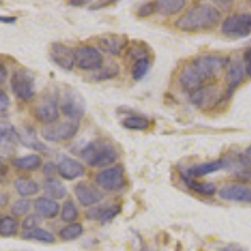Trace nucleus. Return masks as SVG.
<instances>
[{"mask_svg":"<svg viewBox=\"0 0 251 251\" xmlns=\"http://www.w3.org/2000/svg\"><path fill=\"white\" fill-rule=\"evenodd\" d=\"M221 12L214 5L200 4L192 6L190 10L176 20L175 26L181 31H202L211 29L220 22Z\"/></svg>","mask_w":251,"mask_h":251,"instance_id":"f257e3e1","label":"nucleus"},{"mask_svg":"<svg viewBox=\"0 0 251 251\" xmlns=\"http://www.w3.org/2000/svg\"><path fill=\"white\" fill-rule=\"evenodd\" d=\"M83 160L92 167H106L117 160V151L109 143L98 142L89 143L82 151Z\"/></svg>","mask_w":251,"mask_h":251,"instance_id":"f03ea898","label":"nucleus"},{"mask_svg":"<svg viewBox=\"0 0 251 251\" xmlns=\"http://www.w3.org/2000/svg\"><path fill=\"white\" fill-rule=\"evenodd\" d=\"M59 106L60 111L66 117L71 118L72 121H77V122L84 116V112H86V102L83 97L77 91L69 87H67L60 94Z\"/></svg>","mask_w":251,"mask_h":251,"instance_id":"7ed1b4c3","label":"nucleus"},{"mask_svg":"<svg viewBox=\"0 0 251 251\" xmlns=\"http://www.w3.org/2000/svg\"><path fill=\"white\" fill-rule=\"evenodd\" d=\"M221 31L227 37L245 38L251 34V14L236 13L228 15L221 25Z\"/></svg>","mask_w":251,"mask_h":251,"instance_id":"20e7f679","label":"nucleus"},{"mask_svg":"<svg viewBox=\"0 0 251 251\" xmlns=\"http://www.w3.org/2000/svg\"><path fill=\"white\" fill-rule=\"evenodd\" d=\"M12 91L19 100L29 102L35 96V82L34 77L28 71L19 69L15 71L12 75Z\"/></svg>","mask_w":251,"mask_h":251,"instance_id":"39448f33","label":"nucleus"},{"mask_svg":"<svg viewBox=\"0 0 251 251\" xmlns=\"http://www.w3.org/2000/svg\"><path fill=\"white\" fill-rule=\"evenodd\" d=\"M194 64L199 69L205 82H208L223 73L224 69L228 66V60L226 58L217 57V55H202L194 60Z\"/></svg>","mask_w":251,"mask_h":251,"instance_id":"423d86ee","label":"nucleus"},{"mask_svg":"<svg viewBox=\"0 0 251 251\" xmlns=\"http://www.w3.org/2000/svg\"><path fill=\"white\" fill-rule=\"evenodd\" d=\"M96 181H97V185L106 191L114 192L122 190L126 185L125 167L122 165H117L103 170L97 175Z\"/></svg>","mask_w":251,"mask_h":251,"instance_id":"0eeeda50","label":"nucleus"},{"mask_svg":"<svg viewBox=\"0 0 251 251\" xmlns=\"http://www.w3.org/2000/svg\"><path fill=\"white\" fill-rule=\"evenodd\" d=\"M79 131V123L77 121H68L58 126H48L42 131V136L48 142H62L75 137Z\"/></svg>","mask_w":251,"mask_h":251,"instance_id":"6e6552de","label":"nucleus"},{"mask_svg":"<svg viewBox=\"0 0 251 251\" xmlns=\"http://www.w3.org/2000/svg\"><path fill=\"white\" fill-rule=\"evenodd\" d=\"M75 60L79 69L83 71H98L103 67V55L98 49L83 46L75 49Z\"/></svg>","mask_w":251,"mask_h":251,"instance_id":"1a4fd4ad","label":"nucleus"},{"mask_svg":"<svg viewBox=\"0 0 251 251\" xmlns=\"http://www.w3.org/2000/svg\"><path fill=\"white\" fill-rule=\"evenodd\" d=\"M224 100H225V96L220 93L219 89L214 84L201 87L200 89H197L191 94V102L196 107L202 109L212 108Z\"/></svg>","mask_w":251,"mask_h":251,"instance_id":"9d476101","label":"nucleus"},{"mask_svg":"<svg viewBox=\"0 0 251 251\" xmlns=\"http://www.w3.org/2000/svg\"><path fill=\"white\" fill-rule=\"evenodd\" d=\"M205 83V79L200 75V72L196 68L194 62L186 64L178 75V84L181 88L186 92H190L191 94L203 87Z\"/></svg>","mask_w":251,"mask_h":251,"instance_id":"9b49d317","label":"nucleus"},{"mask_svg":"<svg viewBox=\"0 0 251 251\" xmlns=\"http://www.w3.org/2000/svg\"><path fill=\"white\" fill-rule=\"evenodd\" d=\"M50 58L59 68L64 69V71H72L73 67L77 64L75 50L62 43L51 44Z\"/></svg>","mask_w":251,"mask_h":251,"instance_id":"f8f14e48","label":"nucleus"},{"mask_svg":"<svg viewBox=\"0 0 251 251\" xmlns=\"http://www.w3.org/2000/svg\"><path fill=\"white\" fill-rule=\"evenodd\" d=\"M219 196L225 201L251 203V188L244 185H227L220 190Z\"/></svg>","mask_w":251,"mask_h":251,"instance_id":"ddd939ff","label":"nucleus"},{"mask_svg":"<svg viewBox=\"0 0 251 251\" xmlns=\"http://www.w3.org/2000/svg\"><path fill=\"white\" fill-rule=\"evenodd\" d=\"M34 116L43 125H53L59 118V108L57 102L51 100H46L37 104L34 108Z\"/></svg>","mask_w":251,"mask_h":251,"instance_id":"4468645a","label":"nucleus"},{"mask_svg":"<svg viewBox=\"0 0 251 251\" xmlns=\"http://www.w3.org/2000/svg\"><path fill=\"white\" fill-rule=\"evenodd\" d=\"M75 194L80 205L87 206V207L96 205L104 199L102 191L93 186L87 185V183H78L75 188Z\"/></svg>","mask_w":251,"mask_h":251,"instance_id":"2eb2a0df","label":"nucleus"},{"mask_svg":"<svg viewBox=\"0 0 251 251\" xmlns=\"http://www.w3.org/2000/svg\"><path fill=\"white\" fill-rule=\"evenodd\" d=\"M127 44H128V39H127L126 35H103V37H100L98 39V47L103 51L109 53L112 55H120Z\"/></svg>","mask_w":251,"mask_h":251,"instance_id":"dca6fc26","label":"nucleus"},{"mask_svg":"<svg viewBox=\"0 0 251 251\" xmlns=\"http://www.w3.org/2000/svg\"><path fill=\"white\" fill-rule=\"evenodd\" d=\"M245 67L244 63L241 62H232L228 64L227 69V89H226L225 97L230 98L234 94L235 89L243 83L244 78H245Z\"/></svg>","mask_w":251,"mask_h":251,"instance_id":"f3484780","label":"nucleus"},{"mask_svg":"<svg viewBox=\"0 0 251 251\" xmlns=\"http://www.w3.org/2000/svg\"><path fill=\"white\" fill-rule=\"evenodd\" d=\"M226 167V161L217 160L212 161V162L200 163V165H195L185 172L182 178H191V180H196L200 177L206 176V175L214 174V172L220 171Z\"/></svg>","mask_w":251,"mask_h":251,"instance_id":"a211bd4d","label":"nucleus"},{"mask_svg":"<svg viewBox=\"0 0 251 251\" xmlns=\"http://www.w3.org/2000/svg\"><path fill=\"white\" fill-rule=\"evenodd\" d=\"M58 174L66 180H75L84 175V166L75 158L63 157L58 163Z\"/></svg>","mask_w":251,"mask_h":251,"instance_id":"6ab92c4d","label":"nucleus"},{"mask_svg":"<svg viewBox=\"0 0 251 251\" xmlns=\"http://www.w3.org/2000/svg\"><path fill=\"white\" fill-rule=\"evenodd\" d=\"M34 208L37 215L42 219H54L59 214V203L49 197H39L34 201Z\"/></svg>","mask_w":251,"mask_h":251,"instance_id":"aec40b11","label":"nucleus"},{"mask_svg":"<svg viewBox=\"0 0 251 251\" xmlns=\"http://www.w3.org/2000/svg\"><path fill=\"white\" fill-rule=\"evenodd\" d=\"M18 133H19V142L23 143L28 149L35 150V151H46L47 150L46 146L38 140V136L34 129L30 128V127H24Z\"/></svg>","mask_w":251,"mask_h":251,"instance_id":"412c9836","label":"nucleus"},{"mask_svg":"<svg viewBox=\"0 0 251 251\" xmlns=\"http://www.w3.org/2000/svg\"><path fill=\"white\" fill-rule=\"evenodd\" d=\"M44 191L48 195L49 199H53V200H60V199H64L67 196V187L60 182L57 178H48L46 180L43 185Z\"/></svg>","mask_w":251,"mask_h":251,"instance_id":"4be33fe9","label":"nucleus"},{"mask_svg":"<svg viewBox=\"0 0 251 251\" xmlns=\"http://www.w3.org/2000/svg\"><path fill=\"white\" fill-rule=\"evenodd\" d=\"M12 163L15 169L22 171H35L42 166V158L38 154H29V156L14 158Z\"/></svg>","mask_w":251,"mask_h":251,"instance_id":"5701e85b","label":"nucleus"},{"mask_svg":"<svg viewBox=\"0 0 251 251\" xmlns=\"http://www.w3.org/2000/svg\"><path fill=\"white\" fill-rule=\"evenodd\" d=\"M186 5L185 0H161L156 3V12L161 15H174Z\"/></svg>","mask_w":251,"mask_h":251,"instance_id":"b1692460","label":"nucleus"},{"mask_svg":"<svg viewBox=\"0 0 251 251\" xmlns=\"http://www.w3.org/2000/svg\"><path fill=\"white\" fill-rule=\"evenodd\" d=\"M19 142V133L13 125L0 122V143L4 146H15Z\"/></svg>","mask_w":251,"mask_h":251,"instance_id":"393cba45","label":"nucleus"},{"mask_svg":"<svg viewBox=\"0 0 251 251\" xmlns=\"http://www.w3.org/2000/svg\"><path fill=\"white\" fill-rule=\"evenodd\" d=\"M15 190L20 196H33L39 192V185L31 178L26 177H19L14 181Z\"/></svg>","mask_w":251,"mask_h":251,"instance_id":"a878e982","label":"nucleus"},{"mask_svg":"<svg viewBox=\"0 0 251 251\" xmlns=\"http://www.w3.org/2000/svg\"><path fill=\"white\" fill-rule=\"evenodd\" d=\"M188 188L194 190L196 194L202 195V196H212L216 192V185L211 182H199L191 178H183Z\"/></svg>","mask_w":251,"mask_h":251,"instance_id":"bb28decb","label":"nucleus"},{"mask_svg":"<svg viewBox=\"0 0 251 251\" xmlns=\"http://www.w3.org/2000/svg\"><path fill=\"white\" fill-rule=\"evenodd\" d=\"M22 237L25 240H34V241H39V243L44 244H53L55 241L54 236H53L51 232L39 227L34 228V230H30V231H25Z\"/></svg>","mask_w":251,"mask_h":251,"instance_id":"cd10ccee","label":"nucleus"},{"mask_svg":"<svg viewBox=\"0 0 251 251\" xmlns=\"http://www.w3.org/2000/svg\"><path fill=\"white\" fill-rule=\"evenodd\" d=\"M123 127L128 129H134V131H143L147 129L151 126L149 118L141 117V116H129L122 121Z\"/></svg>","mask_w":251,"mask_h":251,"instance_id":"c85d7f7f","label":"nucleus"},{"mask_svg":"<svg viewBox=\"0 0 251 251\" xmlns=\"http://www.w3.org/2000/svg\"><path fill=\"white\" fill-rule=\"evenodd\" d=\"M18 228H19V223L14 217L5 216L0 220V235L1 236H14V235H17Z\"/></svg>","mask_w":251,"mask_h":251,"instance_id":"c756f323","label":"nucleus"},{"mask_svg":"<svg viewBox=\"0 0 251 251\" xmlns=\"http://www.w3.org/2000/svg\"><path fill=\"white\" fill-rule=\"evenodd\" d=\"M151 68V62L147 58H140L134 62L133 68H132V78L134 80H141L146 77Z\"/></svg>","mask_w":251,"mask_h":251,"instance_id":"7c9ffc66","label":"nucleus"},{"mask_svg":"<svg viewBox=\"0 0 251 251\" xmlns=\"http://www.w3.org/2000/svg\"><path fill=\"white\" fill-rule=\"evenodd\" d=\"M83 234V226L80 224H69L68 226L63 227L59 231V236L62 240L66 241H71V240H75Z\"/></svg>","mask_w":251,"mask_h":251,"instance_id":"2f4dec72","label":"nucleus"},{"mask_svg":"<svg viewBox=\"0 0 251 251\" xmlns=\"http://www.w3.org/2000/svg\"><path fill=\"white\" fill-rule=\"evenodd\" d=\"M60 217H62V220L64 223H73L75 220H77L78 210L73 201H67V202L63 205Z\"/></svg>","mask_w":251,"mask_h":251,"instance_id":"473e14b6","label":"nucleus"},{"mask_svg":"<svg viewBox=\"0 0 251 251\" xmlns=\"http://www.w3.org/2000/svg\"><path fill=\"white\" fill-rule=\"evenodd\" d=\"M120 68H118L117 64H109V66H103L102 68L98 69L97 75H94V79L96 80H106L109 78H113L118 75Z\"/></svg>","mask_w":251,"mask_h":251,"instance_id":"72a5a7b5","label":"nucleus"},{"mask_svg":"<svg viewBox=\"0 0 251 251\" xmlns=\"http://www.w3.org/2000/svg\"><path fill=\"white\" fill-rule=\"evenodd\" d=\"M31 207V202L26 199H20L17 202L13 203L12 206V212L14 216H24L29 212Z\"/></svg>","mask_w":251,"mask_h":251,"instance_id":"f704fd0d","label":"nucleus"},{"mask_svg":"<svg viewBox=\"0 0 251 251\" xmlns=\"http://www.w3.org/2000/svg\"><path fill=\"white\" fill-rule=\"evenodd\" d=\"M120 212H121V207L118 205H113V206H108V207H104L102 210V215H100V221L103 224L109 223V221H112V220L117 216Z\"/></svg>","mask_w":251,"mask_h":251,"instance_id":"c9c22d12","label":"nucleus"},{"mask_svg":"<svg viewBox=\"0 0 251 251\" xmlns=\"http://www.w3.org/2000/svg\"><path fill=\"white\" fill-rule=\"evenodd\" d=\"M42 223V217L39 215H29L24 219L23 224H22V227L25 230V231H30V230H34L38 228L39 224Z\"/></svg>","mask_w":251,"mask_h":251,"instance_id":"e433bc0d","label":"nucleus"},{"mask_svg":"<svg viewBox=\"0 0 251 251\" xmlns=\"http://www.w3.org/2000/svg\"><path fill=\"white\" fill-rule=\"evenodd\" d=\"M153 12H156V3H146L138 8L137 14L140 17H149Z\"/></svg>","mask_w":251,"mask_h":251,"instance_id":"4c0bfd02","label":"nucleus"},{"mask_svg":"<svg viewBox=\"0 0 251 251\" xmlns=\"http://www.w3.org/2000/svg\"><path fill=\"white\" fill-rule=\"evenodd\" d=\"M239 158H240V162H241V165H244L245 167L251 169V146H249L248 149H246L243 153L240 154Z\"/></svg>","mask_w":251,"mask_h":251,"instance_id":"58836bf2","label":"nucleus"},{"mask_svg":"<svg viewBox=\"0 0 251 251\" xmlns=\"http://www.w3.org/2000/svg\"><path fill=\"white\" fill-rule=\"evenodd\" d=\"M244 67H245L246 75L251 77V47L244 53Z\"/></svg>","mask_w":251,"mask_h":251,"instance_id":"ea45409f","label":"nucleus"},{"mask_svg":"<svg viewBox=\"0 0 251 251\" xmlns=\"http://www.w3.org/2000/svg\"><path fill=\"white\" fill-rule=\"evenodd\" d=\"M10 106V100L4 91L0 89V112H5Z\"/></svg>","mask_w":251,"mask_h":251,"instance_id":"a19ab883","label":"nucleus"},{"mask_svg":"<svg viewBox=\"0 0 251 251\" xmlns=\"http://www.w3.org/2000/svg\"><path fill=\"white\" fill-rule=\"evenodd\" d=\"M43 172L47 175V176L49 177V178H51V177L55 175V172H58V166H55L54 163L48 162L43 167Z\"/></svg>","mask_w":251,"mask_h":251,"instance_id":"79ce46f5","label":"nucleus"},{"mask_svg":"<svg viewBox=\"0 0 251 251\" xmlns=\"http://www.w3.org/2000/svg\"><path fill=\"white\" fill-rule=\"evenodd\" d=\"M8 176V166L0 160V183H3Z\"/></svg>","mask_w":251,"mask_h":251,"instance_id":"37998d69","label":"nucleus"},{"mask_svg":"<svg viewBox=\"0 0 251 251\" xmlns=\"http://www.w3.org/2000/svg\"><path fill=\"white\" fill-rule=\"evenodd\" d=\"M17 22L15 17H5V15H0V23L4 24H14Z\"/></svg>","mask_w":251,"mask_h":251,"instance_id":"c03bdc74","label":"nucleus"},{"mask_svg":"<svg viewBox=\"0 0 251 251\" xmlns=\"http://www.w3.org/2000/svg\"><path fill=\"white\" fill-rule=\"evenodd\" d=\"M6 78H8V69L5 68V66H3L0 63V83L5 82Z\"/></svg>","mask_w":251,"mask_h":251,"instance_id":"a18cd8bd","label":"nucleus"},{"mask_svg":"<svg viewBox=\"0 0 251 251\" xmlns=\"http://www.w3.org/2000/svg\"><path fill=\"white\" fill-rule=\"evenodd\" d=\"M8 203V196L5 194L0 195V206H5Z\"/></svg>","mask_w":251,"mask_h":251,"instance_id":"49530a36","label":"nucleus"},{"mask_svg":"<svg viewBox=\"0 0 251 251\" xmlns=\"http://www.w3.org/2000/svg\"><path fill=\"white\" fill-rule=\"evenodd\" d=\"M223 251H243V250H241V249L237 248V246L230 245V246H226V248L224 249Z\"/></svg>","mask_w":251,"mask_h":251,"instance_id":"de8ad7c7","label":"nucleus"},{"mask_svg":"<svg viewBox=\"0 0 251 251\" xmlns=\"http://www.w3.org/2000/svg\"><path fill=\"white\" fill-rule=\"evenodd\" d=\"M71 4L72 5L79 6V5H83V4H84V1H71Z\"/></svg>","mask_w":251,"mask_h":251,"instance_id":"09e8293b","label":"nucleus"}]
</instances>
